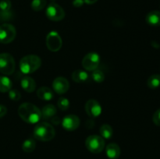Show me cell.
Returning a JSON list of instances; mask_svg holds the SVG:
<instances>
[{"instance_id":"8fae6325","label":"cell","mask_w":160,"mask_h":159,"mask_svg":"<svg viewBox=\"0 0 160 159\" xmlns=\"http://www.w3.org/2000/svg\"><path fill=\"white\" fill-rule=\"evenodd\" d=\"M80 118L75 115H66L62 121V126L66 130L73 131L76 130L80 126Z\"/></svg>"},{"instance_id":"3957f363","label":"cell","mask_w":160,"mask_h":159,"mask_svg":"<svg viewBox=\"0 0 160 159\" xmlns=\"http://www.w3.org/2000/svg\"><path fill=\"white\" fill-rule=\"evenodd\" d=\"M42 65L40 57L36 55H28L20 61V71L24 74H31L38 70Z\"/></svg>"},{"instance_id":"4316f807","label":"cell","mask_w":160,"mask_h":159,"mask_svg":"<svg viewBox=\"0 0 160 159\" xmlns=\"http://www.w3.org/2000/svg\"><path fill=\"white\" fill-rule=\"evenodd\" d=\"M9 97L12 101H18L21 98V94L17 90H10L9 91Z\"/></svg>"},{"instance_id":"9a60e30c","label":"cell","mask_w":160,"mask_h":159,"mask_svg":"<svg viewBox=\"0 0 160 159\" xmlns=\"http://www.w3.org/2000/svg\"><path fill=\"white\" fill-rule=\"evenodd\" d=\"M146 22L151 26H160V12L157 10H153L148 12L146 16Z\"/></svg>"},{"instance_id":"d6a6232c","label":"cell","mask_w":160,"mask_h":159,"mask_svg":"<svg viewBox=\"0 0 160 159\" xmlns=\"http://www.w3.org/2000/svg\"><path fill=\"white\" fill-rule=\"evenodd\" d=\"M97 1H98V0H84V2L88 5H92L94 4V3L96 2Z\"/></svg>"},{"instance_id":"d4e9b609","label":"cell","mask_w":160,"mask_h":159,"mask_svg":"<svg viewBox=\"0 0 160 159\" xmlns=\"http://www.w3.org/2000/svg\"><path fill=\"white\" fill-rule=\"evenodd\" d=\"M58 107L62 111H67L70 107V101L66 98H60L57 101Z\"/></svg>"},{"instance_id":"7a4b0ae2","label":"cell","mask_w":160,"mask_h":159,"mask_svg":"<svg viewBox=\"0 0 160 159\" xmlns=\"http://www.w3.org/2000/svg\"><path fill=\"white\" fill-rule=\"evenodd\" d=\"M56 135L54 127L45 122L37 123L34 129V137L41 141H49Z\"/></svg>"},{"instance_id":"ac0fdd59","label":"cell","mask_w":160,"mask_h":159,"mask_svg":"<svg viewBox=\"0 0 160 159\" xmlns=\"http://www.w3.org/2000/svg\"><path fill=\"white\" fill-rule=\"evenodd\" d=\"M88 73L84 70H78L72 73V79L76 83H84L88 80Z\"/></svg>"},{"instance_id":"2e32d148","label":"cell","mask_w":160,"mask_h":159,"mask_svg":"<svg viewBox=\"0 0 160 159\" xmlns=\"http://www.w3.org/2000/svg\"><path fill=\"white\" fill-rule=\"evenodd\" d=\"M37 95L41 100L50 101L53 98V91L48 87H42L37 90Z\"/></svg>"},{"instance_id":"83f0119b","label":"cell","mask_w":160,"mask_h":159,"mask_svg":"<svg viewBox=\"0 0 160 159\" xmlns=\"http://www.w3.org/2000/svg\"><path fill=\"white\" fill-rule=\"evenodd\" d=\"M12 17V12L9 11H0V18L3 20H10Z\"/></svg>"},{"instance_id":"4dcf8cb0","label":"cell","mask_w":160,"mask_h":159,"mask_svg":"<svg viewBox=\"0 0 160 159\" xmlns=\"http://www.w3.org/2000/svg\"><path fill=\"white\" fill-rule=\"evenodd\" d=\"M7 113V108L2 104H0V118H2Z\"/></svg>"},{"instance_id":"ba28073f","label":"cell","mask_w":160,"mask_h":159,"mask_svg":"<svg viewBox=\"0 0 160 159\" xmlns=\"http://www.w3.org/2000/svg\"><path fill=\"white\" fill-rule=\"evenodd\" d=\"M100 62V56L96 52H90L86 55L82 60V65L88 71L97 70Z\"/></svg>"},{"instance_id":"52a82bcc","label":"cell","mask_w":160,"mask_h":159,"mask_svg":"<svg viewBox=\"0 0 160 159\" xmlns=\"http://www.w3.org/2000/svg\"><path fill=\"white\" fill-rule=\"evenodd\" d=\"M46 16L48 19L52 21H60L65 17L63 9L58 4L52 2L46 9Z\"/></svg>"},{"instance_id":"cb8c5ba5","label":"cell","mask_w":160,"mask_h":159,"mask_svg":"<svg viewBox=\"0 0 160 159\" xmlns=\"http://www.w3.org/2000/svg\"><path fill=\"white\" fill-rule=\"evenodd\" d=\"M92 77L94 81L97 83H102L105 80V74L102 70H94L93 73H92Z\"/></svg>"},{"instance_id":"6da1fadb","label":"cell","mask_w":160,"mask_h":159,"mask_svg":"<svg viewBox=\"0 0 160 159\" xmlns=\"http://www.w3.org/2000/svg\"><path fill=\"white\" fill-rule=\"evenodd\" d=\"M18 115L25 123L30 124L38 123L42 119V112L40 109L31 103L25 102L20 105Z\"/></svg>"},{"instance_id":"8992f818","label":"cell","mask_w":160,"mask_h":159,"mask_svg":"<svg viewBox=\"0 0 160 159\" xmlns=\"http://www.w3.org/2000/svg\"><path fill=\"white\" fill-rule=\"evenodd\" d=\"M17 35L16 28L9 23H3L0 26V42L9 44L15 39Z\"/></svg>"},{"instance_id":"277c9868","label":"cell","mask_w":160,"mask_h":159,"mask_svg":"<svg viewBox=\"0 0 160 159\" xmlns=\"http://www.w3.org/2000/svg\"><path fill=\"white\" fill-rule=\"evenodd\" d=\"M15 60L10 54H0V73L4 75H11L15 71Z\"/></svg>"},{"instance_id":"603a6c76","label":"cell","mask_w":160,"mask_h":159,"mask_svg":"<svg viewBox=\"0 0 160 159\" xmlns=\"http://www.w3.org/2000/svg\"><path fill=\"white\" fill-rule=\"evenodd\" d=\"M46 6V0H33L31 8L34 11H41Z\"/></svg>"},{"instance_id":"7402d4cb","label":"cell","mask_w":160,"mask_h":159,"mask_svg":"<svg viewBox=\"0 0 160 159\" xmlns=\"http://www.w3.org/2000/svg\"><path fill=\"white\" fill-rule=\"evenodd\" d=\"M100 134L103 139H110L112 136V129L109 125L103 124L100 127Z\"/></svg>"},{"instance_id":"5bb4252c","label":"cell","mask_w":160,"mask_h":159,"mask_svg":"<svg viewBox=\"0 0 160 159\" xmlns=\"http://www.w3.org/2000/svg\"><path fill=\"white\" fill-rule=\"evenodd\" d=\"M20 84H21L22 88L28 93H32L36 88L35 81L33 78L30 77V76H24L21 80Z\"/></svg>"},{"instance_id":"30bf717a","label":"cell","mask_w":160,"mask_h":159,"mask_svg":"<svg viewBox=\"0 0 160 159\" xmlns=\"http://www.w3.org/2000/svg\"><path fill=\"white\" fill-rule=\"evenodd\" d=\"M85 112L92 118L98 117L102 113V107L99 103L94 99H90L85 104Z\"/></svg>"},{"instance_id":"484cf974","label":"cell","mask_w":160,"mask_h":159,"mask_svg":"<svg viewBox=\"0 0 160 159\" xmlns=\"http://www.w3.org/2000/svg\"><path fill=\"white\" fill-rule=\"evenodd\" d=\"M11 1L10 0H1L0 1V11H9L11 9Z\"/></svg>"},{"instance_id":"4fadbf2b","label":"cell","mask_w":160,"mask_h":159,"mask_svg":"<svg viewBox=\"0 0 160 159\" xmlns=\"http://www.w3.org/2000/svg\"><path fill=\"white\" fill-rule=\"evenodd\" d=\"M106 155L110 159H117L120 155V148L118 144L114 143H109L106 148Z\"/></svg>"},{"instance_id":"7c38bea8","label":"cell","mask_w":160,"mask_h":159,"mask_svg":"<svg viewBox=\"0 0 160 159\" xmlns=\"http://www.w3.org/2000/svg\"><path fill=\"white\" fill-rule=\"evenodd\" d=\"M52 87L55 92H56L59 94H65L66 92L68 91L70 84L66 78L59 76V77L56 78L53 80Z\"/></svg>"},{"instance_id":"1f68e13d","label":"cell","mask_w":160,"mask_h":159,"mask_svg":"<svg viewBox=\"0 0 160 159\" xmlns=\"http://www.w3.org/2000/svg\"><path fill=\"white\" fill-rule=\"evenodd\" d=\"M52 123H54V124L58 125V124H59V123H60L61 120H60V118H59V117L54 116L52 118Z\"/></svg>"},{"instance_id":"9c48e42d","label":"cell","mask_w":160,"mask_h":159,"mask_svg":"<svg viewBox=\"0 0 160 159\" xmlns=\"http://www.w3.org/2000/svg\"><path fill=\"white\" fill-rule=\"evenodd\" d=\"M46 45L51 51H57L62 47V38L56 31H51L46 37Z\"/></svg>"},{"instance_id":"e0dca14e","label":"cell","mask_w":160,"mask_h":159,"mask_svg":"<svg viewBox=\"0 0 160 159\" xmlns=\"http://www.w3.org/2000/svg\"><path fill=\"white\" fill-rule=\"evenodd\" d=\"M41 112H42V118L46 120L49 119V118H52L53 117L56 116V108L53 104H49L44 106L42 110H41Z\"/></svg>"},{"instance_id":"f546056e","label":"cell","mask_w":160,"mask_h":159,"mask_svg":"<svg viewBox=\"0 0 160 159\" xmlns=\"http://www.w3.org/2000/svg\"><path fill=\"white\" fill-rule=\"evenodd\" d=\"M84 0H73V6L76 8L81 7L84 4Z\"/></svg>"},{"instance_id":"f1b7e54d","label":"cell","mask_w":160,"mask_h":159,"mask_svg":"<svg viewBox=\"0 0 160 159\" xmlns=\"http://www.w3.org/2000/svg\"><path fill=\"white\" fill-rule=\"evenodd\" d=\"M153 123L156 125V126H160V108L156 111L152 117Z\"/></svg>"},{"instance_id":"5b68a950","label":"cell","mask_w":160,"mask_h":159,"mask_svg":"<svg viewBox=\"0 0 160 159\" xmlns=\"http://www.w3.org/2000/svg\"><path fill=\"white\" fill-rule=\"evenodd\" d=\"M85 146L90 152L98 154L104 150L105 140L100 136L91 135L86 139Z\"/></svg>"},{"instance_id":"44dd1931","label":"cell","mask_w":160,"mask_h":159,"mask_svg":"<svg viewBox=\"0 0 160 159\" xmlns=\"http://www.w3.org/2000/svg\"><path fill=\"white\" fill-rule=\"evenodd\" d=\"M147 85L149 88L156 89L160 87V75L153 74L150 76L147 81Z\"/></svg>"},{"instance_id":"ffe728a7","label":"cell","mask_w":160,"mask_h":159,"mask_svg":"<svg viewBox=\"0 0 160 159\" xmlns=\"http://www.w3.org/2000/svg\"><path fill=\"white\" fill-rule=\"evenodd\" d=\"M36 147V142L34 139L28 138L26 140H24L22 144V149L23 151L27 153L32 152Z\"/></svg>"},{"instance_id":"d6986e66","label":"cell","mask_w":160,"mask_h":159,"mask_svg":"<svg viewBox=\"0 0 160 159\" xmlns=\"http://www.w3.org/2000/svg\"><path fill=\"white\" fill-rule=\"evenodd\" d=\"M12 81L7 76H0V92H9L12 88Z\"/></svg>"}]
</instances>
